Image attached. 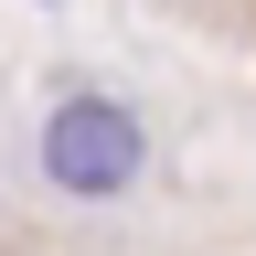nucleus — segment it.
Here are the masks:
<instances>
[{
	"mask_svg": "<svg viewBox=\"0 0 256 256\" xmlns=\"http://www.w3.org/2000/svg\"><path fill=\"white\" fill-rule=\"evenodd\" d=\"M139 160H150V139H139V118H128L118 96H64V107L43 118V182L75 192V203L128 192V182H139Z\"/></svg>",
	"mask_w": 256,
	"mask_h": 256,
	"instance_id": "obj_1",
	"label": "nucleus"
}]
</instances>
